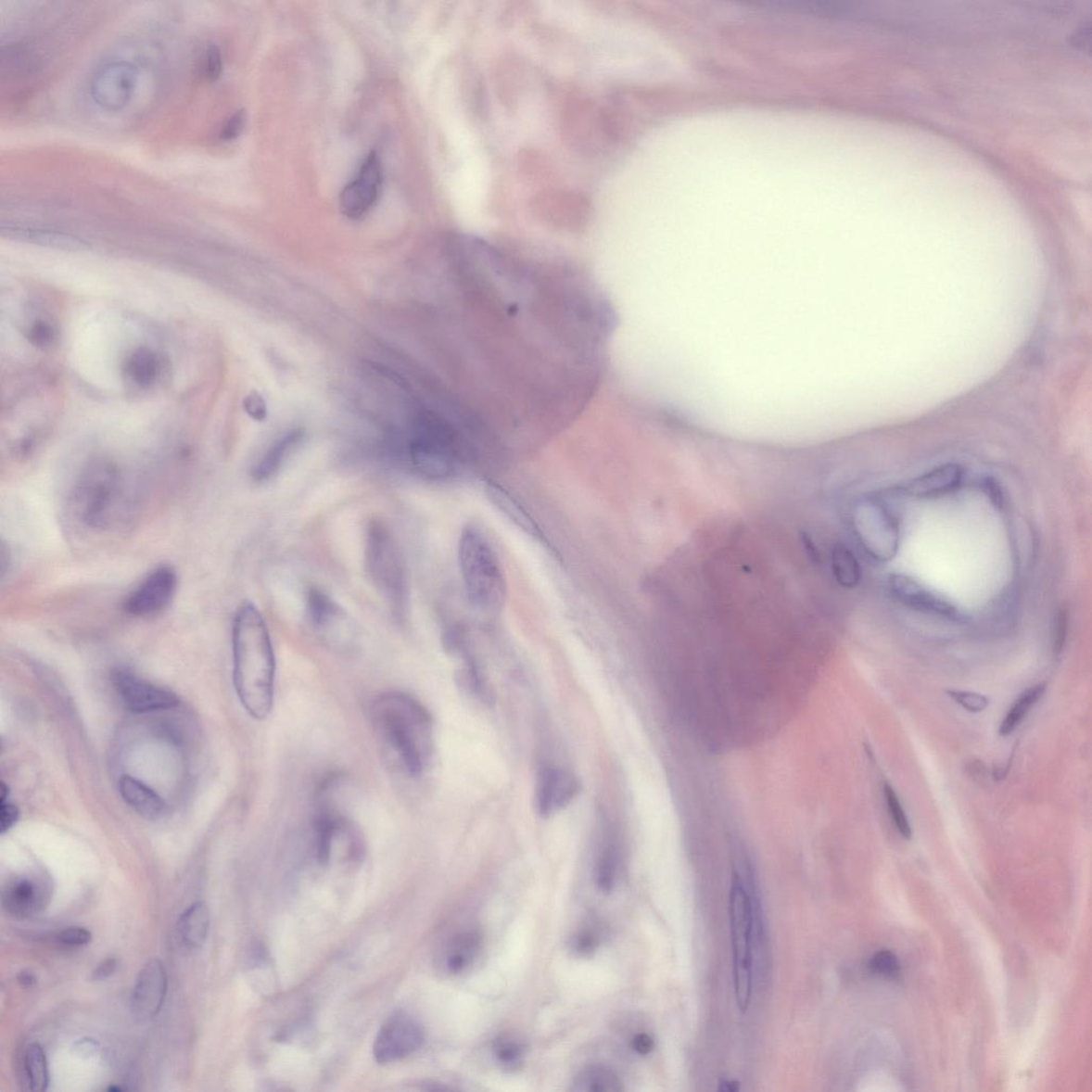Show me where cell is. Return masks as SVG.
Wrapping results in <instances>:
<instances>
[{
  "label": "cell",
  "instance_id": "obj_1",
  "mask_svg": "<svg viewBox=\"0 0 1092 1092\" xmlns=\"http://www.w3.org/2000/svg\"><path fill=\"white\" fill-rule=\"evenodd\" d=\"M233 679L241 705L255 720L272 713L275 655L264 616L250 602L241 604L232 628Z\"/></svg>",
  "mask_w": 1092,
  "mask_h": 1092
},
{
  "label": "cell",
  "instance_id": "obj_2",
  "mask_svg": "<svg viewBox=\"0 0 1092 1092\" xmlns=\"http://www.w3.org/2000/svg\"><path fill=\"white\" fill-rule=\"evenodd\" d=\"M371 719L383 754L403 776L420 778L432 753V718L420 701L401 692L379 694Z\"/></svg>",
  "mask_w": 1092,
  "mask_h": 1092
},
{
  "label": "cell",
  "instance_id": "obj_3",
  "mask_svg": "<svg viewBox=\"0 0 1092 1092\" xmlns=\"http://www.w3.org/2000/svg\"><path fill=\"white\" fill-rule=\"evenodd\" d=\"M129 474L109 460L96 459L77 474L70 494L75 520L90 530L105 531L129 520L137 494Z\"/></svg>",
  "mask_w": 1092,
  "mask_h": 1092
},
{
  "label": "cell",
  "instance_id": "obj_4",
  "mask_svg": "<svg viewBox=\"0 0 1092 1092\" xmlns=\"http://www.w3.org/2000/svg\"><path fill=\"white\" fill-rule=\"evenodd\" d=\"M458 563L464 590L472 606L484 613L501 611L507 585L493 545L476 527L463 530L458 544Z\"/></svg>",
  "mask_w": 1092,
  "mask_h": 1092
},
{
  "label": "cell",
  "instance_id": "obj_5",
  "mask_svg": "<svg viewBox=\"0 0 1092 1092\" xmlns=\"http://www.w3.org/2000/svg\"><path fill=\"white\" fill-rule=\"evenodd\" d=\"M365 569L393 614L403 618L410 600L406 560L393 531L381 521H373L367 528Z\"/></svg>",
  "mask_w": 1092,
  "mask_h": 1092
},
{
  "label": "cell",
  "instance_id": "obj_6",
  "mask_svg": "<svg viewBox=\"0 0 1092 1092\" xmlns=\"http://www.w3.org/2000/svg\"><path fill=\"white\" fill-rule=\"evenodd\" d=\"M730 928L733 949V976L736 1004L742 1012L749 1009L753 995V905L739 874L732 877L729 895Z\"/></svg>",
  "mask_w": 1092,
  "mask_h": 1092
},
{
  "label": "cell",
  "instance_id": "obj_7",
  "mask_svg": "<svg viewBox=\"0 0 1092 1092\" xmlns=\"http://www.w3.org/2000/svg\"><path fill=\"white\" fill-rule=\"evenodd\" d=\"M853 527L870 556L886 562L897 554V523L881 503L870 500L859 502L854 510Z\"/></svg>",
  "mask_w": 1092,
  "mask_h": 1092
},
{
  "label": "cell",
  "instance_id": "obj_8",
  "mask_svg": "<svg viewBox=\"0 0 1092 1092\" xmlns=\"http://www.w3.org/2000/svg\"><path fill=\"white\" fill-rule=\"evenodd\" d=\"M179 586L176 571L170 565H159L127 595L123 611L136 618H148L165 612L171 605Z\"/></svg>",
  "mask_w": 1092,
  "mask_h": 1092
},
{
  "label": "cell",
  "instance_id": "obj_9",
  "mask_svg": "<svg viewBox=\"0 0 1092 1092\" xmlns=\"http://www.w3.org/2000/svg\"><path fill=\"white\" fill-rule=\"evenodd\" d=\"M424 1041L423 1026L406 1013H396L381 1026L374 1042V1058L380 1065H387L409 1058Z\"/></svg>",
  "mask_w": 1092,
  "mask_h": 1092
},
{
  "label": "cell",
  "instance_id": "obj_10",
  "mask_svg": "<svg viewBox=\"0 0 1092 1092\" xmlns=\"http://www.w3.org/2000/svg\"><path fill=\"white\" fill-rule=\"evenodd\" d=\"M137 80V70L132 63H108L92 78L91 96L99 108L108 111H119L132 101L136 91Z\"/></svg>",
  "mask_w": 1092,
  "mask_h": 1092
},
{
  "label": "cell",
  "instance_id": "obj_11",
  "mask_svg": "<svg viewBox=\"0 0 1092 1092\" xmlns=\"http://www.w3.org/2000/svg\"><path fill=\"white\" fill-rule=\"evenodd\" d=\"M112 682L121 700L133 713L169 710L179 705L176 694L147 682L130 670L118 669L113 672Z\"/></svg>",
  "mask_w": 1092,
  "mask_h": 1092
},
{
  "label": "cell",
  "instance_id": "obj_12",
  "mask_svg": "<svg viewBox=\"0 0 1092 1092\" xmlns=\"http://www.w3.org/2000/svg\"><path fill=\"white\" fill-rule=\"evenodd\" d=\"M382 184V169L377 153L368 154L357 179L347 185L339 197V207L349 219H359L377 202Z\"/></svg>",
  "mask_w": 1092,
  "mask_h": 1092
},
{
  "label": "cell",
  "instance_id": "obj_13",
  "mask_svg": "<svg viewBox=\"0 0 1092 1092\" xmlns=\"http://www.w3.org/2000/svg\"><path fill=\"white\" fill-rule=\"evenodd\" d=\"M308 616L311 629L330 644H349L350 626L342 607L330 595L318 588L308 593Z\"/></svg>",
  "mask_w": 1092,
  "mask_h": 1092
},
{
  "label": "cell",
  "instance_id": "obj_14",
  "mask_svg": "<svg viewBox=\"0 0 1092 1092\" xmlns=\"http://www.w3.org/2000/svg\"><path fill=\"white\" fill-rule=\"evenodd\" d=\"M167 990L168 976L164 962L159 959L146 961L133 989L132 1009L134 1016L143 1020L158 1016L165 1003Z\"/></svg>",
  "mask_w": 1092,
  "mask_h": 1092
},
{
  "label": "cell",
  "instance_id": "obj_15",
  "mask_svg": "<svg viewBox=\"0 0 1092 1092\" xmlns=\"http://www.w3.org/2000/svg\"><path fill=\"white\" fill-rule=\"evenodd\" d=\"M890 592L900 604L927 615L943 616V618L959 621L961 615L953 604L928 590L916 579L909 577L893 574L889 578Z\"/></svg>",
  "mask_w": 1092,
  "mask_h": 1092
},
{
  "label": "cell",
  "instance_id": "obj_16",
  "mask_svg": "<svg viewBox=\"0 0 1092 1092\" xmlns=\"http://www.w3.org/2000/svg\"><path fill=\"white\" fill-rule=\"evenodd\" d=\"M51 898L46 883L32 878H18L3 890L4 909L14 918H30L44 909Z\"/></svg>",
  "mask_w": 1092,
  "mask_h": 1092
},
{
  "label": "cell",
  "instance_id": "obj_17",
  "mask_svg": "<svg viewBox=\"0 0 1092 1092\" xmlns=\"http://www.w3.org/2000/svg\"><path fill=\"white\" fill-rule=\"evenodd\" d=\"M482 948L484 934L478 929L459 933L444 947L439 966L450 975L463 974L477 961Z\"/></svg>",
  "mask_w": 1092,
  "mask_h": 1092
},
{
  "label": "cell",
  "instance_id": "obj_18",
  "mask_svg": "<svg viewBox=\"0 0 1092 1092\" xmlns=\"http://www.w3.org/2000/svg\"><path fill=\"white\" fill-rule=\"evenodd\" d=\"M303 438L304 432L296 429L276 439L253 467L252 478L260 484L273 478L286 461L299 448Z\"/></svg>",
  "mask_w": 1092,
  "mask_h": 1092
},
{
  "label": "cell",
  "instance_id": "obj_19",
  "mask_svg": "<svg viewBox=\"0 0 1092 1092\" xmlns=\"http://www.w3.org/2000/svg\"><path fill=\"white\" fill-rule=\"evenodd\" d=\"M962 469L959 464H945L923 476L910 482L907 492L916 498L929 499L952 492L962 480Z\"/></svg>",
  "mask_w": 1092,
  "mask_h": 1092
},
{
  "label": "cell",
  "instance_id": "obj_20",
  "mask_svg": "<svg viewBox=\"0 0 1092 1092\" xmlns=\"http://www.w3.org/2000/svg\"><path fill=\"white\" fill-rule=\"evenodd\" d=\"M121 796L133 810L146 819H158L165 813L164 800L139 780L131 776L121 778L119 784Z\"/></svg>",
  "mask_w": 1092,
  "mask_h": 1092
},
{
  "label": "cell",
  "instance_id": "obj_21",
  "mask_svg": "<svg viewBox=\"0 0 1092 1092\" xmlns=\"http://www.w3.org/2000/svg\"><path fill=\"white\" fill-rule=\"evenodd\" d=\"M486 489L489 500L510 522H513L528 536L540 542L544 541V536L536 522L505 489L494 484V482H489Z\"/></svg>",
  "mask_w": 1092,
  "mask_h": 1092
},
{
  "label": "cell",
  "instance_id": "obj_22",
  "mask_svg": "<svg viewBox=\"0 0 1092 1092\" xmlns=\"http://www.w3.org/2000/svg\"><path fill=\"white\" fill-rule=\"evenodd\" d=\"M210 914L207 903L197 902L183 912L177 933L184 946L197 949L204 946L210 933Z\"/></svg>",
  "mask_w": 1092,
  "mask_h": 1092
},
{
  "label": "cell",
  "instance_id": "obj_23",
  "mask_svg": "<svg viewBox=\"0 0 1092 1092\" xmlns=\"http://www.w3.org/2000/svg\"><path fill=\"white\" fill-rule=\"evenodd\" d=\"M832 546L831 566L836 583L845 590H854L862 579L859 560L845 544L834 542Z\"/></svg>",
  "mask_w": 1092,
  "mask_h": 1092
},
{
  "label": "cell",
  "instance_id": "obj_24",
  "mask_svg": "<svg viewBox=\"0 0 1092 1092\" xmlns=\"http://www.w3.org/2000/svg\"><path fill=\"white\" fill-rule=\"evenodd\" d=\"M571 1090L574 1092H619L623 1090L618 1074L604 1065H592L580 1071L574 1077Z\"/></svg>",
  "mask_w": 1092,
  "mask_h": 1092
},
{
  "label": "cell",
  "instance_id": "obj_25",
  "mask_svg": "<svg viewBox=\"0 0 1092 1092\" xmlns=\"http://www.w3.org/2000/svg\"><path fill=\"white\" fill-rule=\"evenodd\" d=\"M24 1084L33 1092L48 1088L49 1073L44 1049L38 1044H32L25 1049L22 1060Z\"/></svg>",
  "mask_w": 1092,
  "mask_h": 1092
},
{
  "label": "cell",
  "instance_id": "obj_26",
  "mask_svg": "<svg viewBox=\"0 0 1092 1092\" xmlns=\"http://www.w3.org/2000/svg\"><path fill=\"white\" fill-rule=\"evenodd\" d=\"M3 234L4 235L6 234L10 238L27 241V243L34 245L59 248V249L81 250L86 247L81 239L53 231L9 228L3 229Z\"/></svg>",
  "mask_w": 1092,
  "mask_h": 1092
},
{
  "label": "cell",
  "instance_id": "obj_27",
  "mask_svg": "<svg viewBox=\"0 0 1092 1092\" xmlns=\"http://www.w3.org/2000/svg\"><path fill=\"white\" fill-rule=\"evenodd\" d=\"M619 876V850L613 844L603 848L593 869V882L602 895H611Z\"/></svg>",
  "mask_w": 1092,
  "mask_h": 1092
},
{
  "label": "cell",
  "instance_id": "obj_28",
  "mask_svg": "<svg viewBox=\"0 0 1092 1092\" xmlns=\"http://www.w3.org/2000/svg\"><path fill=\"white\" fill-rule=\"evenodd\" d=\"M125 372L134 385L140 387H151L159 375V358L151 350L138 349L127 361Z\"/></svg>",
  "mask_w": 1092,
  "mask_h": 1092
},
{
  "label": "cell",
  "instance_id": "obj_29",
  "mask_svg": "<svg viewBox=\"0 0 1092 1092\" xmlns=\"http://www.w3.org/2000/svg\"><path fill=\"white\" fill-rule=\"evenodd\" d=\"M1046 692L1047 684L1040 683L1031 687V689L1021 694L1015 705L1010 708L1009 714L1006 715L1001 727H999V734L1009 736L1015 731L1032 708L1044 697Z\"/></svg>",
  "mask_w": 1092,
  "mask_h": 1092
},
{
  "label": "cell",
  "instance_id": "obj_30",
  "mask_svg": "<svg viewBox=\"0 0 1092 1092\" xmlns=\"http://www.w3.org/2000/svg\"><path fill=\"white\" fill-rule=\"evenodd\" d=\"M492 1053L494 1060L502 1069L514 1071L523 1065L527 1047L514 1035L502 1034L494 1039Z\"/></svg>",
  "mask_w": 1092,
  "mask_h": 1092
},
{
  "label": "cell",
  "instance_id": "obj_31",
  "mask_svg": "<svg viewBox=\"0 0 1092 1092\" xmlns=\"http://www.w3.org/2000/svg\"><path fill=\"white\" fill-rule=\"evenodd\" d=\"M557 768L544 766L539 771L536 808L539 817L548 819L554 812V787Z\"/></svg>",
  "mask_w": 1092,
  "mask_h": 1092
},
{
  "label": "cell",
  "instance_id": "obj_32",
  "mask_svg": "<svg viewBox=\"0 0 1092 1092\" xmlns=\"http://www.w3.org/2000/svg\"><path fill=\"white\" fill-rule=\"evenodd\" d=\"M602 942V929L597 924H587L572 934L569 948L573 955L590 957L597 952Z\"/></svg>",
  "mask_w": 1092,
  "mask_h": 1092
},
{
  "label": "cell",
  "instance_id": "obj_33",
  "mask_svg": "<svg viewBox=\"0 0 1092 1092\" xmlns=\"http://www.w3.org/2000/svg\"><path fill=\"white\" fill-rule=\"evenodd\" d=\"M580 791L578 779L569 771L557 769L554 787V812L563 810L578 796Z\"/></svg>",
  "mask_w": 1092,
  "mask_h": 1092
},
{
  "label": "cell",
  "instance_id": "obj_34",
  "mask_svg": "<svg viewBox=\"0 0 1092 1092\" xmlns=\"http://www.w3.org/2000/svg\"><path fill=\"white\" fill-rule=\"evenodd\" d=\"M884 796L886 805H888L889 811L897 831L902 834L903 838L910 840L912 836V829L909 819H908L906 812L900 804L897 794L895 789L889 784H884Z\"/></svg>",
  "mask_w": 1092,
  "mask_h": 1092
},
{
  "label": "cell",
  "instance_id": "obj_35",
  "mask_svg": "<svg viewBox=\"0 0 1092 1092\" xmlns=\"http://www.w3.org/2000/svg\"><path fill=\"white\" fill-rule=\"evenodd\" d=\"M870 968L875 974L888 978H895L900 973L898 959L890 950L876 953L870 961Z\"/></svg>",
  "mask_w": 1092,
  "mask_h": 1092
},
{
  "label": "cell",
  "instance_id": "obj_36",
  "mask_svg": "<svg viewBox=\"0 0 1092 1092\" xmlns=\"http://www.w3.org/2000/svg\"><path fill=\"white\" fill-rule=\"evenodd\" d=\"M202 70L205 78L210 82H216L222 76L223 57L217 45L210 44L208 46L204 54Z\"/></svg>",
  "mask_w": 1092,
  "mask_h": 1092
},
{
  "label": "cell",
  "instance_id": "obj_37",
  "mask_svg": "<svg viewBox=\"0 0 1092 1092\" xmlns=\"http://www.w3.org/2000/svg\"><path fill=\"white\" fill-rule=\"evenodd\" d=\"M946 693L970 713H981L988 706V699L980 693L963 691H947Z\"/></svg>",
  "mask_w": 1092,
  "mask_h": 1092
},
{
  "label": "cell",
  "instance_id": "obj_38",
  "mask_svg": "<svg viewBox=\"0 0 1092 1092\" xmlns=\"http://www.w3.org/2000/svg\"><path fill=\"white\" fill-rule=\"evenodd\" d=\"M56 939L63 946L80 947L89 945L92 934L86 928L70 927L57 933Z\"/></svg>",
  "mask_w": 1092,
  "mask_h": 1092
},
{
  "label": "cell",
  "instance_id": "obj_39",
  "mask_svg": "<svg viewBox=\"0 0 1092 1092\" xmlns=\"http://www.w3.org/2000/svg\"><path fill=\"white\" fill-rule=\"evenodd\" d=\"M246 121L247 113L244 109L234 113L222 126V132L219 133L220 140L224 143L236 140L245 130Z\"/></svg>",
  "mask_w": 1092,
  "mask_h": 1092
},
{
  "label": "cell",
  "instance_id": "obj_40",
  "mask_svg": "<svg viewBox=\"0 0 1092 1092\" xmlns=\"http://www.w3.org/2000/svg\"><path fill=\"white\" fill-rule=\"evenodd\" d=\"M55 337V330L51 324L45 322H37L30 330V337L28 338L34 346L46 349L54 343Z\"/></svg>",
  "mask_w": 1092,
  "mask_h": 1092
},
{
  "label": "cell",
  "instance_id": "obj_41",
  "mask_svg": "<svg viewBox=\"0 0 1092 1092\" xmlns=\"http://www.w3.org/2000/svg\"><path fill=\"white\" fill-rule=\"evenodd\" d=\"M246 413L249 414L255 421L265 420L267 416V406L262 397L258 393H251L246 397L244 401Z\"/></svg>",
  "mask_w": 1092,
  "mask_h": 1092
},
{
  "label": "cell",
  "instance_id": "obj_42",
  "mask_svg": "<svg viewBox=\"0 0 1092 1092\" xmlns=\"http://www.w3.org/2000/svg\"><path fill=\"white\" fill-rule=\"evenodd\" d=\"M19 819V811L17 806H14L8 800L2 801V810H0V832L3 834L9 832L11 828L17 825Z\"/></svg>",
  "mask_w": 1092,
  "mask_h": 1092
},
{
  "label": "cell",
  "instance_id": "obj_43",
  "mask_svg": "<svg viewBox=\"0 0 1092 1092\" xmlns=\"http://www.w3.org/2000/svg\"><path fill=\"white\" fill-rule=\"evenodd\" d=\"M1068 633V613L1065 609L1056 616L1055 621V636H1054V652L1055 654H1060L1066 642Z\"/></svg>",
  "mask_w": 1092,
  "mask_h": 1092
},
{
  "label": "cell",
  "instance_id": "obj_44",
  "mask_svg": "<svg viewBox=\"0 0 1092 1092\" xmlns=\"http://www.w3.org/2000/svg\"><path fill=\"white\" fill-rule=\"evenodd\" d=\"M119 966V961L116 959H108L99 963L94 972H92L91 980L95 982H102L108 980L110 976L115 974Z\"/></svg>",
  "mask_w": 1092,
  "mask_h": 1092
},
{
  "label": "cell",
  "instance_id": "obj_45",
  "mask_svg": "<svg viewBox=\"0 0 1092 1092\" xmlns=\"http://www.w3.org/2000/svg\"><path fill=\"white\" fill-rule=\"evenodd\" d=\"M632 1048L640 1055H648L654 1051V1040L649 1034L640 1033L635 1035L632 1040Z\"/></svg>",
  "mask_w": 1092,
  "mask_h": 1092
},
{
  "label": "cell",
  "instance_id": "obj_46",
  "mask_svg": "<svg viewBox=\"0 0 1092 1092\" xmlns=\"http://www.w3.org/2000/svg\"><path fill=\"white\" fill-rule=\"evenodd\" d=\"M98 1051V1045L95 1041L90 1039H83L77 1041L74 1048V1052L82 1058H91Z\"/></svg>",
  "mask_w": 1092,
  "mask_h": 1092
},
{
  "label": "cell",
  "instance_id": "obj_47",
  "mask_svg": "<svg viewBox=\"0 0 1092 1092\" xmlns=\"http://www.w3.org/2000/svg\"><path fill=\"white\" fill-rule=\"evenodd\" d=\"M18 983L24 989H32L37 984V976L30 970L20 971L18 974Z\"/></svg>",
  "mask_w": 1092,
  "mask_h": 1092
},
{
  "label": "cell",
  "instance_id": "obj_48",
  "mask_svg": "<svg viewBox=\"0 0 1092 1092\" xmlns=\"http://www.w3.org/2000/svg\"><path fill=\"white\" fill-rule=\"evenodd\" d=\"M985 488L988 489L989 494L992 496V500H994L997 503L1002 502V493L999 491V489L997 487L995 481L989 480L987 485H985Z\"/></svg>",
  "mask_w": 1092,
  "mask_h": 1092
},
{
  "label": "cell",
  "instance_id": "obj_49",
  "mask_svg": "<svg viewBox=\"0 0 1092 1092\" xmlns=\"http://www.w3.org/2000/svg\"><path fill=\"white\" fill-rule=\"evenodd\" d=\"M718 1089L725 1092H736L740 1090V1083L735 1081L721 1080L719 1082Z\"/></svg>",
  "mask_w": 1092,
  "mask_h": 1092
},
{
  "label": "cell",
  "instance_id": "obj_50",
  "mask_svg": "<svg viewBox=\"0 0 1092 1092\" xmlns=\"http://www.w3.org/2000/svg\"><path fill=\"white\" fill-rule=\"evenodd\" d=\"M108 1090L109 1091H121L122 1089H121L120 1087H110Z\"/></svg>",
  "mask_w": 1092,
  "mask_h": 1092
}]
</instances>
